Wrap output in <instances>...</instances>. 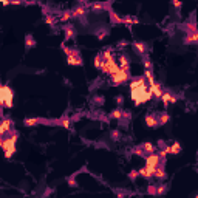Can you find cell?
I'll return each mask as SVG.
<instances>
[{
    "instance_id": "cell-1",
    "label": "cell",
    "mask_w": 198,
    "mask_h": 198,
    "mask_svg": "<svg viewBox=\"0 0 198 198\" xmlns=\"http://www.w3.org/2000/svg\"><path fill=\"white\" fill-rule=\"evenodd\" d=\"M17 139H19V135H17L16 132L11 133L10 138L2 136V149L5 152V156L6 158H11L16 153V142H17Z\"/></svg>"
},
{
    "instance_id": "cell-2",
    "label": "cell",
    "mask_w": 198,
    "mask_h": 198,
    "mask_svg": "<svg viewBox=\"0 0 198 198\" xmlns=\"http://www.w3.org/2000/svg\"><path fill=\"white\" fill-rule=\"evenodd\" d=\"M0 93H2V98H0V104L5 109H11L13 107V92L10 90L8 85H2L0 87Z\"/></svg>"
},
{
    "instance_id": "cell-3",
    "label": "cell",
    "mask_w": 198,
    "mask_h": 198,
    "mask_svg": "<svg viewBox=\"0 0 198 198\" xmlns=\"http://www.w3.org/2000/svg\"><path fill=\"white\" fill-rule=\"evenodd\" d=\"M102 71H104L105 74H110V76H113V74H116V73L119 71V67H118V64L115 62V59L112 57V59H109V60H104Z\"/></svg>"
},
{
    "instance_id": "cell-4",
    "label": "cell",
    "mask_w": 198,
    "mask_h": 198,
    "mask_svg": "<svg viewBox=\"0 0 198 198\" xmlns=\"http://www.w3.org/2000/svg\"><path fill=\"white\" fill-rule=\"evenodd\" d=\"M13 127H14V121L5 118L2 121V124H0V135H2V136H6L8 133H13Z\"/></svg>"
},
{
    "instance_id": "cell-5",
    "label": "cell",
    "mask_w": 198,
    "mask_h": 198,
    "mask_svg": "<svg viewBox=\"0 0 198 198\" xmlns=\"http://www.w3.org/2000/svg\"><path fill=\"white\" fill-rule=\"evenodd\" d=\"M129 77H130V74L127 73V71H122V70H119L116 74H113V76H112V82H113V84H116V85H119V84L127 82V80H129Z\"/></svg>"
},
{
    "instance_id": "cell-6",
    "label": "cell",
    "mask_w": 198,
    "mask_h": 198,
    "mask_svg": "<svg viewBox=\"0 0 198 198\" xmlns=\"http://www.w3.org/2000/svg\"><path fill=\"white\" fill-rule=\"evenodd\" d=\"M159 161H161V158H159V155L158 153H153V155H147L146 156V166H150V167H159Z\"/></svg>"
},
{
    "instance_id": "cell-7",
    "label": "cell",
    "mask_w": 198,
    "mask_h": 198,
    "mask_svg": "<svg viewBox=\"0 0 198 198\" xmlns=\"http://www.w3.org/2000/svg\"><path fill=\"white\" fill-rule=\"evenodd\" d=\"M158 169V167H156ZM156 169L155 167H150V166H144L142 169H139L138 172L142 178H152V176H155V172H156Z\"/></svg>"
},
{
    "instance_id": "cell-8",
    "label": "cell",
    "mask_w": 198,
    "mask_h": 198,
    "mask_svg": "<svg viewBox=\"0 0 198 198\" xmlns=\"http://www.w3.org/2000/svg\"><path fill=\"white\" fill-rule=\"evenodd\" d=\"M149 90H150L152 96H155V98H161V96L164 95V92H163V88H161V85L156 84V82L150 84V85H149Z\"/></svg>"
},
{
    "instance_id": "cell-9",
    "label": "cell",
    "mask_w": 198,
    "mask_h": 198,
    "mask_svg": "<svg viewBox=\"0 0 198 198\" xmlns=\"http://www.w3.org/2000/svg\"><path fill=\"white\" fill-rule=\"evenodd\" d=\"M118 67H119V70L127 71V73H129V68H130V60H129V57L125 56V54H121V56H119V64H118Z\"/></svg>"
},
{
    "instance_id": "cell-10",
    "label": "cell",
    "mask_w": 198,
    "mask_h": 198,
    "mask_svg": "<svg viewBox=\"0 0 198 198\" xmlns=\"http://www.w3.org/2000/svg\"><path fill=\"white\" fill-rule=\"evenodd\" d=\"M146 125L147 127H156V125H159V121H158V116L156 115H147L146 116Z\"/></svg>"
},
{
    "instance_id": "cell-11",
    "label": "cell",
    "mask_w": 198,
    "mask_h": 198,
    "mask_svg": "<svg viewBox=\"0 0 198 198\" xmlns=\"http://www.w3.org/2000/svg\"><path fill=\"white\" fill-rule=\"evenodd\" d=\"M161 101H163L164 105H167V104H175L176 102V98L173 95H170L169 92H164V95L161 96Z\"/></svg>"
},
{
    "instance_id": "cell-12",
    "label": "cell",
    "mask_w": 198,
    "mask_h": 198,
    "mask_svg": "<svg viewBox=\"0 0 198 198\" xmlns=\"http://www.w3.org/2000/svg\"><path fill=\"white\" fill-rule=\"evenodd\" d=\"M141 147H142V150H144V153H149V155L156 153V147H155L152 142H144Z\"/></svg>"
},
{
    "instance_id": "cell-13",
    "label": "cell",
    "mask_w": 198,
    "mask_h": 198,
    "mask_svg": "<svg viewBox=\"0 0 198 198\" xmlns=\"http://www.w3.org/2000/svg\"><path fill=\"white\" fill-rule=\"evenodd\" d=\"M67 60H68V65H74V67H80V65H82V59L79 57V53L74 54V56H70Z\"/></svg>"
},
{
    "instance_id": "cell-14",
    "label": "cell",
    "mask_w": 198,
    "mask_h": 198,
    "mask_svg": "<svg viewBox=\"0 0 198 198\" xmlns=\"http://www.w3.org/2000/svg\"><path fill=\"white\" fill-rule=\"evenodd\" d=\"M85 13H87V6H84V5H80V6L74 8V10L71 11V14H73V17H82V16H84Z\"/></svg>"
},
{
    "instance_id": "cell-15",
    "label": "cell",
    "mask_w": 198,
    "mask_h": 198,
    "mask_svg": "<svg viewBox=\"0 0 198 198\" xmlns=\"http://www.w3.org/2000/svg\"><path fill=\"white\" fill-rule=\"evenodd\" d=\"M64 30H65V37H67V39H73V37H74L76 30H74L73 25H65Z\"/></svg>"
},
{
    "instance_id": "cell-16",
    "label": "cell",
    "mask_w": 198,
    "mask_h": 198,
    "mask_svg": "<svg viewBox=\"0 0 198 198\" xmlns=\"http://www.w3.org/2000/svg\"><path fill=\"white\" fill-rule=\"evenodd\" d=\"M133 47H135V50H136L139 54H144V53L147 51L146 43H142V42H133Z\"/></svg>"
},
{
    "instance_id": "cell-17",
    "label": "cell",
    "mask_w": 198,
    "mask_h": 198,
    "mask_svg": "<svg viewBox=\"0 0 198 198\" xmlns=\"http://www.w3.org/2000/svg\"><path fill=\"white\" fill-rule=\"evenodd\" d=\"M194 42H198L197 33H189L186 37H184V43H194Z\"/></svg>"
},
{
    "instance_id": "cell-18",
    "label": "cell",
    "mask_w": 198,
    "mask_h": 198,
    "mask_svg": "<svg viewBox=\"0 0 198 198\" xmlns=\"http://www.w3.org/2000/svg\"><path fill=\"white\" fill-rule=\"evenodd\" d=\"M39 122H40V119H37V118H26L23 121V124L26 125V127H34V125H37Z\"/></svg>"
},
{
    "instance_id": "cell-19",
    "label": "cell",
    "mask_w": 198,
    "mask_h": 198,
    "mask_svg": "<svg viewBox=\"0 0 198 198\" xmlns=\"http://www.w3.org/2000/svg\"><path fill=\"white\" fill-rule=\"evenodd\" d=\"M95 67L99 68V70H102L104 67V59H102V54H96L95 56Z\"/></svg>"
},
{
    "instance_id": "cell-20",
    "label": "cell",
    "mask_w": 198,
    "mask_h": 198,
    "mask_svg": "<svg viewBox=\"0 0 198 198\" xmlns=\"http://www.w3.org/2000/svg\"><path fill=\"white\" fill-rule=\"evenodd\" d=\"M179 152H181V144L175 141V142L172 144V146H170V153H173V155H178Z\"/></svg>"
},
{
    "instance_id": "cell-21",
    "label": "cell",
    "mask_w": 198,
    "mask_h": 198,
    "mask_svg": "<svg viewBox=\"0 0 198 198\" xmlns=\"http://www.w3.org/2000/svg\"><path fill=\"white\" fill-rule=\"evenodd\" d=\"M109 116H110L112 119H121L122 116H124V112H122V110H119V109H116V110H113Z\"/></svg>"
},
{
    "instance_id": "cell-22",
    "label": "cell",
    "mask_w": 198,
    "mask_h": 198,
    "mask_svg": "<svg viewBox=\"0 0 198 198\" xmlns=\"http://www.w3.org/2000/svg\"><path fill=\"white\" fill-rule=\"evenodd\" d=\"M34 45H36V42H34V39H33V36L28 34V36L25 37V47H26V48H33Z\"/></svg>"
},
{
    "instance_id": "cell-23",
    "label": "cell",
    "mask_w": 198,
    "mask_h": 198,
    "mask_svg": "<svg viewBox=\"0 0 198 198\" xmlns=\"http://www.w3.org/2000/svg\"><path fill=\"white\" fill-rule=\"evenodd\" d=\"M110 17H112V20H113V23L115 25H118V23H124V19H121V17L116 14V13H113V11H110Z\"/></svg>"
},
{
    "instance_id": "cell-24",
    "label": "cell",
    "mask_w": 198,
    "mask_h": 198,
    "mask_svg": "<svg viewBox=\"0 0 198 198\" xmlns=\"http://www.w3.org/2000/svg\"><path fill=\"white\" fill-rule=\"evenodd\" d=\"M139 20L136 19V17H125L124 19V25H127V26H130V25H136Z\"/></svg>"
},
{
    "instance_id": "cell-25",
    "label": "cell",
    "mask_w": 198,
    "mask_h": 198,
    "mask_svg": "<svg viewBox=\"0 0 198 198\" xmlns=\"http://www.w3.org/2000/svg\"><path fill=\"white\" fill-rule=\"evenodd\" d=\"M101 54H102V59H104V60H109V59H112V57H113L112 50H110V48H105V50L101 53Z\"/></svg>"
},
{
    "instance_id": "cell-26",
    "label": "cell",
    "mask_w": 198,
    "mask_h": 198,
    "mask_svg": "<svg viewBox=\"0 0 198 198\" xmlns=\"http://www.w3.org/2000/svg\"><path fill=\"white\" fill-rule=\"evenodd\" d=\"M158 121H159L161 125L167 124V122H169V115H167V113H161V115L158 116Z\"/></svg>"
},
{
    "instance_id": "cell-27",
    "label": "cell",
    "mask_w": 198,
    "mask_h": 198,
    "mask_svg": "<svg viewBox=\"0 0 198 198\" xmlns=\"http://www.w3.org/2000/svg\"><path fill=\"white\" fill-rule=\"evenodd\" d=\"M155 176H156V178H161V179H164V178H166V172H164L163 166L156 169V172H155Z\"/></svg>"
},
{
    "instance_id": "cell-28",
    "label": "cell",
    "mask_w": 198,
    "mask_h": 198,
    "mask_svg": "<svg viewBox=\"0 0 198 198\" xmlns=\"http://www.w3.org/2000/svg\"><path fill=\"white\" fill-rule=\"evenodd\" d=\"M71 17H73V14H71V11H67V13H64L60 16V22H68Z\"/></svg>"
},
{
    "instance_id": "cell-29",
    "label": "cell",
    "mask_w": 198,
    "mask_h": 198,
    "mask_svg": "<svg viewBox=\"0 0 198 198\" xmlns=\"http://www.w3.org/2000/svg\"><path fill=\"white\" fill-rule=\"evenodd\" d=\"M144 74H146V79L149 80V85L155 82V79H153V74H152V71H150V70H146V73H144Z\"/></svg>"
},
{
    "instance_id": "cell-30",
    "label": "cell",
    "mask_w": 198,
    "mask_h": 198,
    "mask_svg": "<svg viewBox=\"0 0 198 198\" xmlns=\"http://www.w3.org/2000/svg\"><path fill=\"white\" fill-rule=\"evenodd\" d=\"M60 124H62V127H64V129H70L71 121H70L68 118H62V119H60Z\"/></svg>"
},
{
    "instance_id": "cell-31",
    "label": "cell",
    "mask_w": 198,
    "mask_h": 198,
    "mask_svg": "<svg viewBox=\"0 0 198 198\" xmlns=\"http://www.w3.org/2000/svg\"><path fill=\"white\" fill-rule=\"evenodd\" d=\"M186 28H187V31H189V33H198V31H197L195 23H186Z\"/></svg>"
},
{
    "instance_id": "cell-32",
    "label": "cell",
    "mask_w": 198,
    "mask_h": 198,
    "mask_svg": "<svg viewBox=\"0 0 198 198\" xmlns=\"http://www.w3.org/2000/svg\"><path fill=\"white\" fill-rule=\"evenodd\" d=\"M107 34H109V33H107L105 30H101V31H98V33H96V36H98V39H99V40L105 39V36H107Z\"/></svg>"
},
{
    "instance_id": "cell-33",
    "label": "cell",
    "mask_w": 198,
    "mask_h": 198,
    "mask_svg": "<svg viewBox=\"0 0 198 198\" xmlns=\"http://www.w3.org/2000/svg\"><path fill=\"white\" fill-rule=\"evenodd\" d=\"M139 176V172H138V170H132V172L129 173V178L132 179V181H135V179H136Z\"/></svg>"
},
{
    "instance_id": "cell-34",
    "label": "cell",
    "mask_w": 198,
    "mask_h": 198,
    "mask_svg": "<svg viewBox=\"0 0 198 198\" xmlns=\"http://www.w3.org/2000/svg\"><path fill=\"white\" fill-rule=\"evenodd\" d=\"M45 23L54 25V17H53V16H45Z\"/></svg>"
},
{
    "instance_id": "cell-35",
    "label": "cell",
    "mask_w": 198,
    "mask_h": 198,
    "mask_svg": "<svg viewBox=\"0 0 198 198\" xmlns=\"http://www.w3.org/2000/svg\"><path fill=\"white\" fill-rule=\"evenodd\" d=\"M105 6H107L105 3H93V5H92L93 10H104Z\"/></svg>"
},
{
    "instance_id": "cell-36",
    "label": "cell",
    "mask_w": 198,
    "mask_h": 198,
    "mask_svg": "<svg viewBox=\"0 0 198 198\" xmlns=\"http://www.w3.org/2000/svg\"><path fill=\"white\" fill-rule=\"evenodd\" d=\"M133 153L135 155H139V156H144V150H142V147H136L133 150Z\"/></svg>"
},
{
    "instance_id": "cell-37",
    "label": "cell",
    "mask_w": 198,
    "mask_h": 198,
    "mask_svg": "<svg viewBox=\"0 0 198 198\" xmlns=\"http://www.w3.org/2000/svg\"><path fill=\"white\" fill-rule=\"evenodd\" d=\"M95 104L102 105V104H104V98H102V96H95Z\"/></svg>"
},
{
    "instance_id": "cell-38",
    "label": "cell",
    "mask_w": 198,
    "mask_h": 198,
    "mask_svg": "<svg viewBox=\"0 0 198 198\" xmlns=\"http://www.w3.org/2000/svg\"><path fill=\"white\" fill-rule=\"evenodd\" d=\"M166 192V187L164 186H158V189H156V195H163Z\"/></svg>"
},
{
    "instance_id": "cell-39",
    "label": "cell",
    "mask_w": 198,
    "mask_h": 198,
    "mask_svg": "<svg viewBox=\"0 0 198 198\" xmlns=\"http://www.w3.org/2000/svg\"><path fill=\"white\" fill-rule=\"evenodd\" d=\"M147 192H149V194H152V195H156V187H155V186H149Z\"/></svg>"
},
{
    "instance_id": "cell-40",
    "label": "cell",
    "mask_w": 198,
    "mask_h": 198,
    "mask_svg": "<svg viewBox=\"0 0 198 198\" xmlns=\"http://www.w3.org/2000/svg\"><path fill=\"white\" fill-rule=\"evenodd\" d=\"M119 135H121V133H119L118 130H113V132H112V138H113V139H119Z\"/></svg>"
},
{
    "instance_id": "cell-41",
    "label": "cell",
    "mask_w": 198,
    "mask_h": 198,
    "mask_svg": "<svg viewBox=\"0 0 198 198\" xmlns=\"http://www.w3.org/2000/svg\"><path fill=\"white\" fill-rule=\"evenodd\" d=\"M144 67H146V70H150V67H152V62H150V60H146V62H144Z\"/></svg>"
},
{
    "instance_id": "cell-42",
    "label": "cell",
    "mask_w": 198,
    "mask_h": 198,
    "mask_svg": "<svg viewBox=\"0 0 198 198\" xmlns=\"http://www.w3.org/2000/svg\"><path fill=\"white\" fill-rule=\"evenodd\" d=\"M122 101H124V98H122V96H118V98H116V102H118L119 105L122 104Z\"/></svg>"
},
{
    "instance_id": "cell-43",
    "label": "cell",
    "mask_w": 198,
    "mask_h": 198,
    "mask_svg": "<svg viewBox=\"0 0 198 198\" xmlns=\"http://www.w3.org/2000/svg\"><path fill=\"white\" fill-rule=\"evenodd\" d=\"M173 6L179 10V8H181V2H173Z\"/></svg>"
},
{
    "instance_id": "cell-44",
    "label": "cell",
    "mask_w": 198,
    "mask_h": 198,
    "mask_svg": "<svg viewBox=\"0 0 198 198\" xmlns=\"http://www.w3.org/2000/svg\"><path fill=\"white\" fill-rule=\"evenodd\" d=\"M68 183H70L71 186H76V181H74V179H73V178H70V179H68Z\"/></svg>"
},
{
    "instance_id": "cell-45",
    "label": "cell",
    "mask_w": 198,
    "mask_h": 198,
    "mask_svg": "<svg viewBox=\"0 0 198 198\" xmlns=\"http://www.w3.org/2000/svg\"><path fill=\"white\" fill-rule=\"evenodd\" d=\"M125 45H127V42H125V40H121L119 42V47H125Z\"/></svg>"
},
{
    "instance_id": "cell-46",
    "label": "cell",
    "mask_w": 198,
    "mask_h": 198,
    "mask_svg": "<svg viewBox=\"0 0 198 198\" xmlns=\"http://www.w3.org/2000/svg\"><path fill=\"white\" fill-rule=\"evenodd\" d=\"M118 198H124V194L122 192H118Z\"/></svg>"
},
{
    "instance_id": "cell-47",
    "label": "cell",
    "mask_w": 198,
    "mask_h": 198,
    "mask_svg": "<svg viewBox=\"0 0 198 198\" xmlns=\"http://www.w3.org/2000/svg\"><path fill=\"white\" fill-rule=\"evenodd\" d=\"M197 198H198V195H197Z\"/></svg>"
},
{
    "instance_id": "cell-48",
    "label": "cell",
    "mask_w": 198,
    "mask_h": 198,
    "mask_svg": "<svg viewBox=\"0 0 198 198\" xmlns=\"http://www.w3.org/2000/svg\"><path fill=\"white\" fill-rule=\"evenodd\" d=\"M197 36H198V33H197Z\"/></svg>"
}]
</instances>
